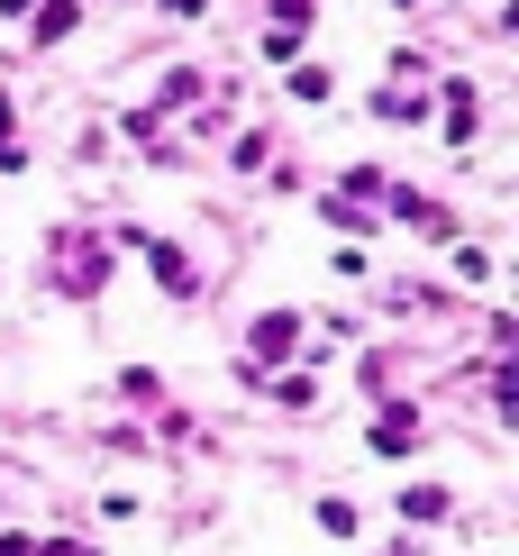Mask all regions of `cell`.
Returning a JSON list of instances; mask_svg holds the SVG:
<instances>
[{
  "mask_svg": "<svg viewBox=\"0 0 519 556\" xmlns=\"http://www.w3.org/2000/svg\"><path fill=\"white\" fill-rule=\"evenodd\" d=\"M274 18H282V28H301V18H311V0H274Z\"/></svg>",
  "mask_w": 519,
  "mask_h": 556,
  "instance_id": "7",
  "label": "cell"
},
{
  "mask_svg": "<svg viewBox=\"0 0 519 556\" xmlns=\"http://www.w3.org/2000/svg\"><path fill=\"white\" fill-rule=\"evenodd\" d=\"M446 101H456V110H446V137H456V147H465V137H474V119H483V110H474V91H465V83L446 91Z\"/></svg>",
  "mask_w": 519,
  "mask_h": 556,
  "instance_id": "4",
  "label": "cell"
},
{
  "mask_svg": "<svg viewBox=\"0 0 519 556\" xmlns=\"http://www.w3.org/2000/svg\"><path fill=\"white\" fill-rule=\"evenodd\" d=\"M292 338H301V319H292V311H274V319H255V365H274V356H292Z\"/></svg>",
  "mask_w": 519,
  "mask_h": 556,
  "instance_id": "1",
  "label": "cell"
},
{
  "mask_svg": "<svg viewBox=\"0 0 519 556\" xmlns=\"http://www.w3.org/2000/svg\"><path fill=\"white\" fill-rule=\"evenodd\" d=\"M137 247H147V265H155V283H164V292H192V265H182L164 238H137Z\"/></svg>",
  "mask_w": 519,
  "mask_h": 556,
  "instance_id": "3",
  "label": "cell"
},
{
  "mask_svg": "<svg viewBox=\"0 0 519 556\" xmlns=\"http://www.w3.org/2000/svg\"><path fill=\"white\" fill-rule=\"evenodd\" d=\"M55 37H74V0H46L37 10V46H55Z\"/></svg>",
  "mask_w": 519,
  "mask_h": 556,
  "instance_id": "5",
  "label": "cell"
},
{
  "mask_svg": "<svg viewBox=\"0 0 519 556\" xmlns=\"http://www.w3.org/2000/svg\"><path fill=\"white\" fill-rule=\"evenodd\" d=\"M401 511H410V520H446V493H438V483H410V493H401Z\"/></svg>",
  "mask_w": 519,
  "mask_h": 556,
  "instance_id": "6",
  "label": "cell"
},
{
  "mask_svg": "<svg viewBox=\"0 0 519 556\" xmlns=\"http://www.w3.org/2000/svg\"><path fill=\"white\" fill-rule=\"evenodd\" d=\"M37 556H91V547H37Z\"/></svg>",
  "mask_w": 519,
  "mask_h": 556,
  "instance_id": "8",
  "label": "cell"
},
{
  "mask_svg": "<svg viewBox=\"0 0 519 556\" xmlns=\"http://www.w3.org/2000/svg\"><path fill=\"white\" fill-rule=\"evenodd\" d=\"M410 438H419V410H383L374 420V456H410Z\"/></svg>",
  "mask_w": 519,
  "mask_h": 556,
  "instance_id": "2",
  "label": "cell"
}]
</instances>
